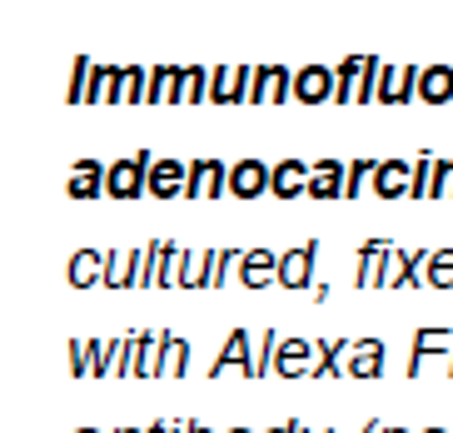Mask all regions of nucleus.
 Listing matches in <instances>:
<instances>
[{
	"label": "nucleus",
	"instance_id": "9d476101",
	"mask_svg": "<svg viewBox=\"0 0 453 433\" xmlns=\"http://www.w3.org/2000/svg\"><path fill=\"white\" fill-rule=\"evenodd\" d=\"M240 274H244V284H250V289L269 284V279L280 274V254H269V250H254V254H244Z\"/></svg>",
	"mask_w": 453,
	"mask_h": 433
},
{
	"label": "nucleus",
	"instance_id": "2eb2a0df",
	"mask_svg": "<svg viewBox=\"0 0 453 433\" xmlns=\"http://www.w3.org/2000/svg\"><path fill=\"white\" fill-rule=\"evenodd\" d=\"M424 284H434V289H449L453 284V250L428 254V259H424Z\"/></svg>",
	"mask_w": 453,
	"mask_h": 433
},
{
	"label": "nucleus",
	"instance_id": "7c9ffc66",
	"mask_svg": "<svg viewBox=\"0 0 453 433\" xmlns=\"http://www.w3.org/2000/svg\"><path fill=\"white\" fill-rule=\"evenodd\" d=\"M384 433H403V429H384Z\"/></svg>",
	"mask_w": 453,
	"mask_h": 433
},
{
	"label": "nucleus",
	"instance_id": "b1692460",
	"mask_svg": "<svg viewBox=\"0 0 453 433\" xmlns=\"http://www.w3.org/2000/svg\"><path fill=\"white\" fill-rule=\"evenodd\" d=\"M373 170H379L373 159H354V165H349V170H344V195H359L364 174H373Z\"/></svg>",
	"mask_w": 453,
	"mask_h": 433
},
{
	"label": "nucleus",
	"instance_id": "9b49d317",
	"mask_svg": "<svg viewBox=\"0 0 453 433\" xmlns=\"http://www.w3.org/2000/svg\"><path fill=\"white\" fill-rule=\"evenodd\" d=\"M409 165H403V159H384V165H379V170H373V189H379V195H409Z\"/></svg>",
	"mask_w": 453,
	"mask_h": 433
},
{
	"label": "nucleus",
	"instance_id": "4be33fe9",
	"mask_svg": "<svg viewBox=\"0 0 453 433\" xmlns=\"http://www.w3.org/2000/svg\"><path fill=\"white\" fill-rule=\"evenodd\" d=\"M234 364H250V339H244V334H229V344H225V354H219V374H225V368H234Z\"/></svg>",
	"mask_w": 453,
	"mask_h": 433
},
{
	"label": "nucleus",
	"instance_id": "ddd939ff",
	"mask_svg": "<svg viewBox=\"0 0 453 433\" xmlns=\"http://www.w3.org/2000/svg\"><path fill=\"white\" fill-rule=\"evenodd\" d=\"M418 100H453V70H418Z\"/></svg>",
	"mask_w": 453,
	"mask_h": 433
},
{
	"label": "nucleus",
	"instance_id": "f704fd0d",
	"mask_svg": "<svg viewBox=\"0 0 453 433\" xmlns=\"http://www.w3.org/2000/svg\"><path fill=\"white\" fill-rule=\"evenodd\" d=\"M125 433H130V429H125Z\"/></svg>",
	"mask_w": 453,
	"mask_h": 433
},
{
	"label": "nucleus",
	"instance_id": "f03ea898",
	"mask_svg": "<svg viewBox=\"0 0 453 433\" xmlns=\"http://www.w3.org/2000/svg\"><path fill=\"white\" fill-rule=\"evenodd\" d=\"M379 368H384V344L379 339L354 344L349 359H344V374H354V379H379Z\"/></svg>",
	"mask_w": 453,
	"mask_h": 433
},
{
	"label": "nucleus",
	"instance_id": "aec40b11",
	"mask_svg": "<svg viewBox=\"0 0 453 433\" xmlns=\"http://www.w3.org/2000/svg\"><path fill=\"white\" fill-rule=\"evenodd\" d=\"M428 189H434V155H418V165H413V180H409V195H413V199H428Z\"/></svg>",
	"mask_w": 453,
	"mask_h": 433
},
{
	"label": "nucleus",
	"instance_id": "4468645a",
	"mask_svg": "<svg viewBox=\"0 0 453 433\" xmlns=\"http://www.w3.org/2000/svg\"><path fill=\"white\" fill-rule=\"evenodd\" d=\"M274 359H280V374H304V364H309V344L304 339H284V344H274Z\"/></svg>",
	"mask_w": 453,
	"mask_h": 433
},
{
	"label": "nucleus",
	"instance_id": "a211bd4d",
	"mask_svg": "<svg viewBox=\"0 0 453 433\" xmlns=\"http://www.w3.org/2000/svg\"><path fill=\"white\" fill-rule=\"evenodd\" d=\"M180 165H174V159H160V165H155V174H150V189H160V195H174V189H185V180H180Z\"/></svg>",
	"mask_w": 453,
	"mask_h": 433
},
{
	"label": "nucleus",
	"instance_id": "393cba45",
	"mask_svg": "<svg viewBox=\"0 0 453 433\" xmlns=\"http://www.w3.org/2000/svg\"><path fill=\"white\" fill-rule=\"evenodd\" d=\"M434 195H453V159H434V189H428V199Z\"/></svg>",
	"mask_w": 453,
	"mask_h": 433
},
{
	"label": "nucleus",
	"instance_id": "473e14b6",
	"mask_svg": "<svg viewBox=\"0 0 453 433\" xmlns=\"http://www.w3.org/2000/svg\"><path fill=\"white\" fill-rule=\"evenodd\" d=\"M299 433H304V429H299ZM324 433H329V429H324Z\"/></svg>",
	"mask_w": 453,
	"mask_h": 433
},
{
	"label": "nucleus",
	"instance_id": "39448f33",
	"mask_svg": "<svg viewBox=\"0 0 453 433\" xmlns=\"http://www.w3.org/2000/svg\"><path fill=\"white\" fill-rule=\"evenodd\" d=\"M225 189H234V195L254 199V195H259V189H269V170H265V165H259V159H244L240 170H229Z\"/></svg>",
	"mask_w": 453,
	"mask_h": 433
},
{
	"label": "nucleus",
	"instance_id": "c756f323",
	"mask_svg": "<svg viewBox=\"0 0 453 433\" xmlns=\"http://www.w3.org/2000/svg\"><path fill=\"white\" fill-rule=\"evenodd\" d=\"M185 433H204V429H185Z\"/></svg>",
	"mask_w": 453,
	"mask_h": 433
},
{
	"label": "nucleus",
	"instance_id": "72a5a7b5",
	"mask_svg": "<svg viewBox=\"0 0 453 433\" xmlns=\"http://www.w3.org/2000/svg\"><path fill=\"white\" fill-rule=\"evenodd\" d=\"M234 433H244V429H234Z\"/></svg>",
	"mask_w": 453,
	"mask_h": 433
},
{
	"label": "nucleus",
	"instance_id": "0eeeda50",
	"mask_svg": "<svg viewBox=\"0 0 453 433\" xmlns=\"http://www.w3.org/2000/svg\"><path fill=\"white\" fill-rule=\"evenodd\" d=\"M140 170H150V159H145V155H140V159H130V165H115V170H110V180H105V189H110V195H120V199L140 195V189H145Z\"/></svg>",
	"mask_w": 453,
	"mask_h": 433
},
{
	"label": "nucleus",
	"instance_id": "c85d7f7f",
	"mask_svg": "<svg viewBox=\"0 0 453 433\" xmlns=\"http://www.w3.org/2000/svg\"><path fill=\"white\" fill-rule=\"evenodd\" d=\"M449 374H453V354H449Z\"/></svg>",
	"mask_w": 453,
	"mask_h": 433
},
{
	"label": "nucleus",
	"instance_id": "5701e85b",
	"mask_svg": "<svg viewBox=\"0 0 453 433\" xmlns=\"http://www.w3.org/2000/svg\"><path fill=\"white\" fill-rule=\"evenodd\" d=\"M95 274H100V254H75V259H70V279H75V284H90Z\"/></svg>",
	"mask_w": 453,
	"mask_h": 433
},
{
	"label": "nucleus",
	"instance_id": "412c9836",
	"mask_svg": "<svg viewBox=\"0 0 453 433\" xmlns=\"http://www.w3.org/2000/svg\"><path fill=\"white\" fill-rule=\"evenodd\" d=\"M134 259H140V254H110L105 279H110V284H125V279H134V274H140V264H134Z\"/></svg>",
	"mask_w": 453,
	"mask_h": 433
},
{
	"label": "nucleus",
	"instance_id": "f3484780",
	"mask_svg": "<svg viewBox=\"0 0 453 433\" xmlns=\"http://www.w3.org/2000/svg\"><path fill=\"white\" fill-rule=\"evenodd\" d=\"M294 90H299V100H334V95H329V90H334V80L324 75V70H304Z\"/></svg>",
	"mask_w": 453,
	"mask_h": 433
},
{
	"label": "nucleus",
	"instance_id": "20e7f679",
	"mask_svg": "<svg viewBox=\"0 0 453 433\" xmlns=\"http://www.w3.org/2000/svg\"><path fill=\"white\" fill-rule=\"evenodd\" d=\"M424 259L428 254L424 250H413V254H388V269H384V284H403V289H413V284H424Z\"/></svg>",
	"mask_w": 453,
	"mask_h": 433
},
{
	"label": "nucleus",
	"instance_id": "2f4dec72",
	"mask_svg": "<svg viewBox=\"0 0 453 433\" xmlns=\"http://www.w3.org/2000/svg\"><path fill=\"white\" fill-rule=\"evenodd\" d=\"M424 433H439V429H424Z\"/></svg>",
	"mask_w": 453,
	"mask_h": 433
},
{
	"label": "nucleus",
	"instance_id": "f8f14e48",
	"mask_svg": "<svg viewBox=\"0 0 453 433\" xmlns=\"http://www.w3.org/2000/svg\"><path fill=\"white\" fill-rule=\"evenodd\" d=\"M185 189L189 195H219V189H225V165H214V159H204V165H195V170H189V180H185Z\"/></svg>",
	"mask_w": 453,
	"mask_h": 433
},
{
	"label": "nucleus",
	"instance_id": "423d86ee",
	"mask_svg": "<svg viewBox=\"0 0 453 433\" xmlns=\"http://www.w3.org/2000/svg\"><path fill=\"white\" fill-rule=\"evenodd\" d=\"M434 354H453V334H449V329H424V334L413 339L409 374H418V368H424V359H434Z\"/></svg>",
	"mask_w": 453,
	"mask_h": 433
},
{
	"label": "nucleus",
	"instance_id": "cd10ccee",
	"mask_svg": "<svg viewBox=\"0 0 453 433\" xmlns=\"http://www.w3.org/2000/svg\"><path fill=\"white\" fill-rule=\"evenodd\" d=\"M364 433H384V423H369V429H364Z\"/></svg>",
	"mask_w": 453,
	"mask_h": 433
},
{
	"label": "nucleus",
	"instance_id": "6ab92c4d",
	"mask_svg": "<svg viewBox=\"0 0 453 433\" xmlns=\"http://www.w3.org/2000/svg\"><path fill=\"white\" fill-rule=\"evenodd\" d=\"M70 195H81V199H90V195H100V165H75V180H70Z\"/></svg>",
	"mask_w": 453,
	"mask_h": 433
},
{
	"label": "nucleus",
	"instance_id": "1a4fd4ad",
	"mask_svg": "<svg viewBox=\"0 0 453 433\" xmlns=\"http://www.w3.org/2000/svg\"><path fill=\"white\" fill-rule=\"evenodd\" d=\"M269 189H280L284 199L304 195V189H309V165H299V159H284L280 170L269 174Z\"/></svg>",
	"mask_w": 453,
	"mask_h": 433
},
{
	"label": "nucleus",
	"instance_id": "bb28decb",
	"mask_svg": "<svg viewBox=\"0 0 453 433\" xmlns=\"http://www.w3.org/2000/svg\"><path fill=\"white\" fill-rule=\"evenodd\" d=\"M274 433H299V423H284V429H274Z\"/></svg>",
	"mask_w": 453,
	"mask_h": 433
},
{
	"label": "nucleus",
	"instance_id": "7ed1b4c3",
	"mask_svg": "<svg viewBox=\"0 0 453 433\" xmlns=\"http://www.w3.org/2000/svg\"><path fill=\"white\" fill-rule=\"evenodd\" d=\"M314 254H319L314 244H299L294 254H284V259H280V274H274V279H280L284 289H304L309 274H314Z\"/></svg>",
	"mask_w": 453,
	"mask_h": 433
},
{
	"label": "nucleus",
	"instance_id": "f257e3e1",
	"mask_svg": "<svg viewBox=\"0 0 453 433\" xmlns=\"http://www.w3.org/2000/svg\"><path fill=\"white\" fill-rule=\"evenodd\" d=\"M388 254H394V244H384V239H369V244L359 250V269H354V284H359V289H379V284H384Z\"/></svg>",
	"mask_w": 453,
	"mask_h": 433
},
{
	"label": "nucleus",
	"instance_id": "a878e982",
	"mask_svg": "<svg viewBox=\"0 0 453 433\" xmlns=\"http://www.w3.org/2000/svg\"><path fill=\"white\" fill-rule=\"evenodd\" d=\"M160 368H165V374H180V368H185V344H180V339H165Z\"/></svg>",
	"mask_w": 453,
	"mask_h": 433
},
{
	"label": "nucleus",
	"instance_id": "6e6552de",
	"mask_svg": "<svg viewBox=\"0 0 453 433\" xmlns=\"http://www.w3.org/2000/svg\"><path fill=\"white\" fill-rule=\"evenodd\" d=\"M309 195H319V199H339V195H344V165L319 159V170H309Z\"/></svg>",
	"mask_w": 453,
	"mask_h": 433
},
{
	"label": "nucleus",
	"instance_id": "dca6fc26",
	"mask_svg": "<svg viewBox=\"0 0 453 433\" xmlns=\"http://www.w3.org/2000/svg\"><path fill=\"white\" fill-rule=\"evenodd\" d=\"M349 349H354V344H344V339H324V344H319V368H314V374H344Z\"/></svg>",
	"mask_w": 453,
	"mask_h": 433
}]
</instances>
